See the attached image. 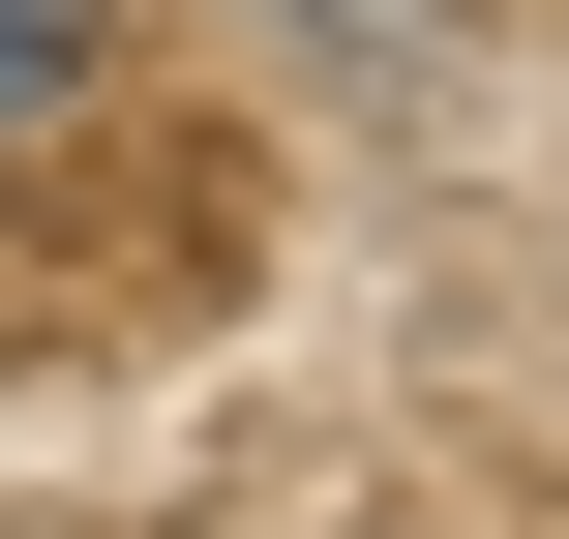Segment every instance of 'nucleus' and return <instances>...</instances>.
I'll return each instance as SVG.
<instances>
[{"instance_id": "nucleus-1", "label": "nucleus", "mask_w": 569, "mask_h": 539, "mask_svg": "<svg viewBox=\"0 0 569 539\" xmlns=\"http://www.w3.org/2000/svg\"><path fill=\"white\" fill-rule=\"evenodd\" d=\"M90 90V0H0V120H60Z\"/></svg>"}]
</instances>
